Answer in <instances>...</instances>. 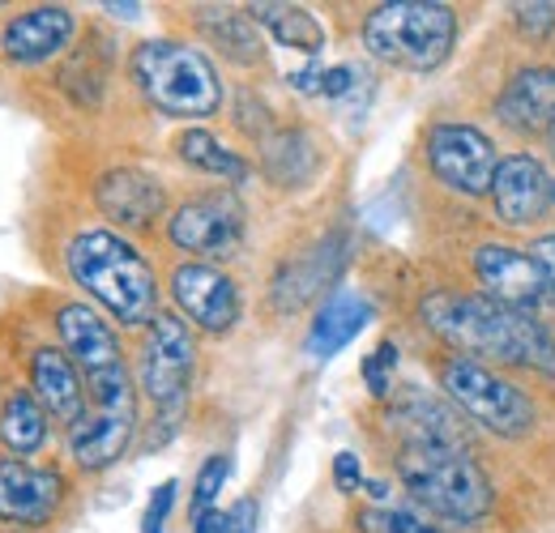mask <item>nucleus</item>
<instances>
[{
	"mask_svg": "<svg viewBox=\"0 0 555 533\" xmlns=\"http://www.w3.org/2000/svg\"><path fill=\"white\" fill-rule=\"evenodd\" d=\"M385 427L393 444H440V448H470L475 453V422L444 398L418 385H398L385 401Z\"/></svg>",
	"mask_w": 555,
	"mask_h": 533,
	"instance_id": "13",
	"label": "nucleus"
},
{
	"mask_svg": "<svg viewBox=\"0 0 555 533\" xmlns=\"http://www.w3.org/2000/svg\"><path fill=\"white\" fill-rule=\"evenodd\" d=\"M56 337H61V350L77 363L81 380L116 372V367H129L116 325L94 303H81V299L61 303L56 308Z\"/></svg>",
	"mask_w": 555,
	"mask_h": 533,
	"instance_id": "16",
	"label": "nucleus"
},
{
	"mask_svg": "<svg viewBox=\"0 0 555 533\" xmlns=\"http://www.w3.org/2000/svg\"><path fill=\"white\" fill-rule=\"evenodd\" d=\"M418 325L449 354L555 385V329L547 316L491 303L475 290L436 286L418 299Z\"/></svg>",
	"mask_w": 555,
	"mask_h": 533,
	"instance_id": "1",
	"label": "nucleus"
},
{
	"mask_svg": "<svg viewBox=\"0 0 555 533\" xmlns=\"http://www.w3.org/2000/svg\"><path fill=\"white\" fill-rule=\"evenodd\" d=\"M398 346L393 341H380L363 363H359V376H363V385H367V393L376 401H389L393 398V372H398Z\"/></svg>",
	"mask_w": 555,
	"mask_h": 533,
	"instance_id": "28",
	"label": "nucleus"
},
{
	"mask_svg": "<svg viewBox=\"0 0 555 533\" xmlns=\"http://www.w3.org/2000/svg\"><path fill=\"white\" fill-rule=\"evenodd\" d=\"M65 273L120 329H150L158 308L154 261L116 226H81L65 244Z\"/></svg>",
	"mask_w": 555,
	"mask_h": 533,
	"instance_id": "2",
	"label": "nucleus"
},
{
	"mask_svg": "<svg viewBox=\"0 0 555 533\" xmlns=\"http://www.w3.org/2000/svg\"><path fill=\"white\" fill-rule=\"evenodd\" d=\"M26 372H30V393L48 410V418H56L65 431L86 418V410H90L86 380L61 346H35Z\"/></svg>",
	"mask_w": 555,
	"mask_h": 533,
	"instance_id": "19",
	"label": "nucleus"
},
{
	"mask_svg": "<svg viewBox=\"0 0 555 533\" xmlns=\"http://www.w3.org/2000/svg\"><path fill=\"white\" fill-rule=\"evenodd\" d=\"M354 81H359V73L350 65H334L321 73V99H343L354 90Z\"/></svg>",
	"mask_w": 555,
	"mask_h": 533,
	"instance_id": "34",
	"label": "nucleus"
},
{
	"mask_svg": "<svg viewBox=\"0 0 555 533\" xmlns=\"http://www.w3.org/2000/svg\"><path fill=\"white\" fill-rule=\"evenodd\" d=\"M552 209H555V193H552Z\"/></svg>",
	"mask_w": 555,
	"mask_h": 533,
	"instance_id": "39",
	"label": "nucleus"
},
{
	"mask_svg": "<svg viewBox=\"0 0 555 533\" xmlns=\"http://www.w3.org/2000/svg\"><path fill=\"white\" fill-rule=\"evenodd\" d=\"M491 116L500 120V129H508L521 141L543 136L547 120L555 116V65L552 61H526L517 65L504 86L491 99Z\"/></svg>",
	"mask_w": 555,
	"mask_h": 533,
	"instance_id": "15",
	"label": "nucleus"
},
{
	"mask_svg": "<svg viewBox=\"0 0 555 533\" xmlns=\"http://www.w3.org/2000/svg\"><path fill=\"white\" fill-rule=\"evenodd\" d=\"M372 325V303L354 290H338L330 303H321V312L312 316V329H308V341L304 350L312 359H334L343 346H350L354 337Z\"/></svg>",
	"mask_w": 555,
	"mask_h": 533,
	"instance_id": "22",
	"label": "nucleus"
},
{
	"mask_svg": "<svg viewBox=\"0 0 555 533\" xmlns=\"http://www.w3.org/2000/svg\"><path fill=\"white\" fill-rule=\"evenodd\" d=\"M423 167L453 197L487 200L500 167V145L475 120H431L423 129Z\"/></svg>",
	"mask_w": 555,
	"mask_h": 533,
	"instance_id": "8",
	"label": "nucleus"
},
{
	"mask_svg": "<svg viewBox=\"0 0 555 533\" xmlns=\"http://www.w3.org/2000/svg\"><path fill=\"white\" fill-rule=\"evenodd\" d=\"M138 94L171 120H209L222 112V77L202 48L184 39H141L129 56Z\"/></svg>",
	"mask_w": 555,
	"mask_h": 533,
	"instance_id": "5",
	"label": "nucleus"
},
{
	"mask_svg": "<svg viewBox=\"0 0 555 533\" xmlns=\"http://www.w3.org/2000/svg\"><path fill=\"white\" fill-rule=\"evenodd\" d=\"M112 17H138L141 13V4H103Z\"/></svg>",
	"mask_w": 555,
	"mask_h": 533,
	"instance_id": "38",
	"label": "nucleus"
},
{
	"mask_svg": "<svg viewBox=\"0 0 555 533\" xmlns=\"http://www.w3.org/2000/svg\"><path fill=\"white\" fill-rule=\"evenodd\" d=\"M436 380H440V393L453 401L479 431L504 440V444H526L543 431L539 398L530 389H521L508 372H495L487 363L444 350L436 359Z\"/></svg>",
	"mask_w": 555,
	"mask_h": 533,
	"instance_id": "6",
	"label": "nucleus"
},
{
	"mask_svg": "<svg viewBox=\"0 0 555 533\" xmlns=\"http://www.w3.org/2000/svg\"><path fill=\"white\" fill-rule=\"evenodd\" d=\"M176 495H180V482H176V478H167V482H158V486L150 491V504H145V512H141V533L167 530V517H171V508H176Z\"/></svg>",
	"mask_w": 555,
	"mask_h": 533,
	"instance_id": "31",
	"label": "nucleus"
},
{
	"mask_svg": "<svg viewBox=\"0 0 555 533\" xmlns=\"http://www.w3.org/2000/svg\"><path fill=\"white\" fill-rule=\"evenodd\" d=\"M244 205L227 188H209L184 197L167 213V244L189 261H227L244 244Z\"/></svg>",
	"mask_w": 555,
	"mask_h": 533,
	"instance_id": "9",
	"label": "nucleus"
},
{
	"mask_svg": "<svg viewBox=\"0 0 555 533\" xmlns=\"http://www.w3.org/2000/svg\"><path fill=\"white\" fill-rule=\"evenodd\" d=\"M552 193L555 176L547 158L534 150H508V154H500V167H495V180L487 193L491 218L504 231L539 235V231H547V218L555 213Z\"/></svg>",
	"mask_w": 555,
	"mask_h": 533,
	"instance_id": "11",
	"label": "nucleus"
},
{
	"mask_svg": "<svg viewBox=\"0 0 555 533\" xmlns=\"http://www.w3.org/2000/svg\"><path fill=\"white\" fill-rule=\"evenodd\" d=\"M508 22L526 43H543L555 39V0H539V4H508Z\"/></svg>",
	"mask_w": 555,
	"mask_h": 533,
	"instance_id": "30",
	"label": "nucleus"
},
{
	"mask_svg": "<svg viewBox=\"0 0 555 533\" xmlns=\"http://www.w3.org/2000/svg\"><path fill=\"white\" fill-rule=\"evenodd\" d=\"M94 205L103 218L116 222V231H150L167 213V193L138 167H112L94 184Z\"/></svg>",
	"mask_w": 555,
	"mask_h": 533,
	"instance_id": "18",
	"label": "nucleus"
},
{
	"mask_svg": "<svg viewBox=\"0 0 555 533\" xmlns=\"http://www.w3.org/2000/svg\"><path fill=\"white\" fill-rule=\"evenodd\" d=\"M52 435V418L48 410L39 405V398L30 389H13L0 401V448L13 457V461H26L35 457Z\"/></svg>",
	"mask_w": 555,
	"mask_h": 533,
	"instance_id": "23",
	"label": "nucleus"
},
{
	"mask_svg": "<svg viewBox=\"0 0 555 533\" xmlns=\"http://www.w3.org/2000/svg\"><path fill=\"white\" fill-rule=\"evenodd\" d=\"M77 35V17L65 4H39L0 26V56L13 65H43L69 52Z\"/></svg>",
	"mask_w": 555,
	"mask_h": 533,
	"instance_id": "17",
	"label": "nucleus"
},
{
	"mask_svg": "<svg viewBox=\"0 0 555 533\" xmlns=\"http://www.w3.org/2000/svg\"><path fill=\"white\" fill-rule=\"evenodd\" d=\"M171 150H176V158H180L184 167H193V171H202V176H214V180H222V184H244V180H253V162H248L240 150H231L218 133L202 129V125L180 129L176 141H171Z\"/></svg>",
	"mask_w": 555,
	"mask_h": 533,
	"instance_id": "24",
	"label": "nucleus"
},
{
	"mask_svg": "<svg viewBox=\"0 0 555 533\" xmlns=\"http://www.w3.org/2000/svg\"><path fill=\"white\" fill-rule=\"evenodd\" d=\"M167 295H171L176 312L193 325V334L227 337L244 316L235 277L209 261H180L167 273Z\"/></svg>",
	"mask_w": 555,
	"mask_h": 533,
	"instance_id": "12",
	"label": "nucleus"
},
{
	"mask_svg": "<svg viewBox=\"0 0 555 533\" xmlns=\"http://www.w3.org/2000/svg\"><path fill=\"white\" fill-rule=\"evenodd\" d=\"M334 486H338L343 495H354V491L363 486V461H359L354 453H338V457H334Z\"/></svg>",
	"mask_w": 555,
	"mask_h": 533,
	"instance_id": "33",
	"label": "nucleus"
},
{
	"mask_svg": "<svg viewBox=\"0 0 555 533\" xmlns=\"http://www.w3.org/2000/svg\"><path fill=\"white\" fill-rule=\"evenodd\" d=\"M393 478L406 499L444 530H479L495 517V486L470 448L393 444Z\"/></svg>",
	"mask_w": 555,
	"mask_h": 533,
	"instance_id": "3",
	"label": "nucleus"
},
{
	"mask_svg": "<svg viewBox=\"0 0 555 533\" xmlns=\"http://www.w3.org/2000/svg\"><path fill=\"white\" fill-rule=\"evenodd\" d=\"M462 17L444 0H385L359 22V43L372 61L427 77L457 48Z\"/></svg>",
	"mask_w": 555,
	"mask_h": 533,
	"instance_id": "4",
	"label": "nucleus"
},
{
	"mask_svg": "<svg viewBox=\"0 0 555 533\" xmlns=\"http://www.w3.org/2000/svg\"><path fill=\"white\" fill-rule=\"evenodd\" d=\"M539 141H543V158H552V162H555V116L547 120V129H543V136H539Z\"/></svg>",
	"mask_w": 555,
	"mask_h": 533,
	"instance_id": "37",
	"label": "nucleus"
},
{
	"mask_svg": "<svg viewBox=\"0 0 555 533\" xmlns=\"http://www.w3.org/2000/svg\"><path fill=\"white\" fill-rule=\"evenodd\" d=\"M227 478H231V457H227V453H214V457L202 461L197 478H193V504H189L193 517H202V512H209V508H218V491L227 486Z\"/></svg>",
	"mask_w": 555,
	"mask_h": 533,
	"instance_id": "29",
	"label": "nucleus"
},
{
	"mask_svg": "<svg viewBox=\"0 0 555 533\" xmlns=\"http://www.w3.org/2000/svg\"><path fill=\"white\" fill-rule=\"evenodd\" d=\"M193 533H227V512L222 508H209L202 517H193Z\"/></svg>",
	"mask_w": 555,
	"mask_h": 533,
	"instance_id": "36",
	"label": "nucleus"
},
{
	"mask_svg": "<svg viewBox=\"0 0 555 533\" xmlns=\"http://www.w3.org/2000/svg\"><path fill=\"white\" fill-rule=\"evenodd\" d=\"M133 435H138V410H86V418L65 431V444L73 466L86 473H103L129 453Z\"/></svg>",
	"mask_w": 555,
	"mask_h": 533,
	"instance_id": "20",
	"label": "nucleus"
},
{
	"mask_svg": "<svg viewBox=\"0 0 555 533\" xmlns=\"http://www.w3.org/2000/svg\"><path fill=\"white\" fill-rule=\"evenodd\" d=\"M197 376V334L180 312H158L138 346V393L167 422H176L189 405Z\"/></svg>",
	"mask_w": 555,
	"mask_h": 533,
	"instance_id": "7",
	"label": "nucleus"
},
{
	"mask_svg": "<svg viewBox=\"0 0 555 533\" xmlns=\"http://www.w3.org/2000/svg\"><path fill=\"white\" fill-rule=\"evenodd\" d=\"M466 269L475 277V295H483L491 303H504V308H517V312L555 316L543 273L534 265V257L526 252V244L475 239L470 252H466Z\"/></svg>",
	"mask_w": 555,
	"mask_h": 533,
	"instance_id": "10",
	"label": "nucleus"
},
{
	"mask_svg": "<svg viewBox=\"0 0 555 533\" xmlns=\"http://www.w3.org/2000/svg\"><path fill=\"white\" fill-rule=\"evenodd\" d=\"M65 478L52 466L0 461V525L9 530H48L65 504Z\"/></svg>",
	"mask_w": 555,
	"mask_h": 533,
	"instance_id": "14",
	"label": "nucleus"
},
{
	"mask_svg": "<svg viewBox=\"0 0 555 533\" xmlns=\"http://www.w3.org/2000/svg\"><path fill=\"white\" fill-rule=\"evenodd\" d=\"M244 9H248V17L261 30H270V39H274L278 48H291V52H304V56H321V48L330 43L321 17L312 9H304V4H274V0H266V4H244Z\"/></svg>",
	"mask_w": 555,
	"mask_h": 533,
	"instance_id": "25",
	"label": "nucleus"
},
{
	"mask_svg": "<svg viewBox=\"0 0 555 533\" xmlns=\"http://www.w3.org/2000/svg\"><path fill=\"white\" fill-rule=\"evenodd\" d=\"M197 30L209 43L231 61V65H266V43H261V26L248 17V9L235 4H197L193 13Z\"/></svg>",
	"mask_w": 555,
	"mask_h": 533,
	"instance_id": "21",
	"label": "nucleus"
},
{
	"mask_svg": "<svg viewBox=\"0 0 555 533\" xmlns=\"http://www.w3.org/2000/svg\"><path fill=\"white\" fill-rule=\"evenodd\" d=\"M526 252L534 257V265L543 273V286H547V299H552V312H555V231H539L526 239Z\"/></svg>",
	"mask_w": 555,
	"mask_h": 533,
	"instance_id": "32",
	"label": "nucleus"
},
{
	"mask_svg": "<svg viewBox=\"0 0 555 533\" xmlns=\"http://www.w3.org/2000/svg\"><path fill=\"white\" fill-rule=\"evenodd\" d=\"M317 167H321V150L304 129H278L261 141V171L282 188L308 184Z\"/></svg>",
	"mask_w": 555,
	"mask_h": 533,
	"instance_id": "26",
	"label": "nucleus"
},
{
	"mask_svg": "<svg viewBox=\"0 0 555 533\" xmlns=\"http://www.w3.org/2000/svg\"><path fill=\"white\" fill-rule=\"evenodd\" d=\"M227 533H257V499H235V508H227Z\"/></svg>",
	"mask_w": 555,
	"mask_h": 533,
	"instance_id": "35",
	"label": "nucleus"
},
{
	"mask_svg": "<svg viewBox=\"0 0 555 533\" xmlns=\"http://www.w3.org/2000/svg\"><path fill=\"white\" fill-rule=\"evenodd\" d=\"M354 530L359 533H449L440 521H431L427 512H418L415 504H363L354 508Z\"/></svg>",
	"mask_w": 555,
	"mask_h": 533,
	"instance_id": "27",
	"label": "nucleus"
}]
</instances>
